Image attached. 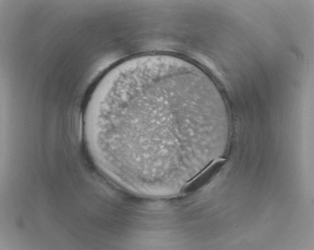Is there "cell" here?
I'll return each mask as SVG.
<instances>
[{"mask_svg": "<svg viewBox=\"0 0 314 250\" xmlns=\"http://www.w3.org/2000/svg\"><path fill=\"white\" fill-rule=\"evenodd\" d=\"M99 133L120 148V158L135 144L155 145L156 168L167 157L185 164L190 143L209 142L220 127L212 91L195 77L169 69H150L117 83L100 107ZM148 148V147H147ZM124 159L123 160H124Z\"/></svg>", "mask_w": 314, "mask_h": 250, "instance_id": "obj_1", "label": "cell"}]
</instances>
